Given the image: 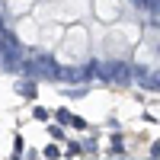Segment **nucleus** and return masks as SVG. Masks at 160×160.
Segmentation results:
<instances>
[{
    "label": "nucleus",
    "instance_id": "f257e3e1",
    "mask_svg": "<svg viewBox=\"0 0 160 160\" xmlns=\"http://www.w3.org/2000/svg\"><path fill=\"white\" fill-rule=\"evenodd\" d=\"M22 74H29V77H55V64H51L48 58H32V61H26L22 64Z\"/></svg>",
    "mask_w": 160,
    "mask_h": 160
},
{
    "label": "nucleus",
    "instance_id": "f03ea898",
    "mask_svg": "<svg viewBox=\"0 0 160 160\" xmlns=\"http://www.w3.org/2000/svg\"><path fill=\"white\" fill-rule=\"evenodd\" d=\"M131 64H125V61H115V64H109V68H106L102 74L106 77H109V80H115V83H128V80H131Z\"/></svg>",
    "mask_w": 160,
    "mask_h": 160
},
{
    "label": "nucleus",
    "instance_id": "7ed1b4c3",
    "mask_svg": "<svg viewBox=\"0 0 160 160\" xmlns=\"http://www.w3.org/2000/svg\"><path fill=\"white\" fill-rule=\"evenodd\" d=\"M16 93L22 99H35V83L32 80H22V83H16Z\"/></svg>",
    "mask_w": 160,
    "mask_h": 160
},
{
    "label": "nucleus",
    "instance_id": "20e7f679",
    "mask_svg": "<svg viewBox=\"0 0 160 160\" xmlns=\"http://www.w3.org/2000/svg\"><path fill=\"white\" fill-rule=\"evenodd\" d=\"M138 77H141V83H144V87L160 90V74H138Z\"/></svg>",
    "mask_w": 160,
    "mask_h": 160
},
{
    "label": "nucleus",
    "instance_id": "39448f33",
    "mask_svg": "<svg viewBox=\"0 0 160 160\" xmlns=\"http://www.w3.org/2000/svg\"><path fill=\"white\" fill-rule=\"evenodd\" d=\"M38 122H48V109H42V106H35V112H32Z\"/></svg>",
    "mask_w": 160,
    "mask_h": 160
},
{
    "label": "nucleus",
    "instance_id": "423d86ee",
    "mask_svg": "<svg viewBox=\"0 0 160 160\" xmlns=\"http://www.w3.org/2000/svg\"><path fill=\"white\" fill-rule=\"evenodd\" d=\"M58 122H64V125H71V112H68V109H61V112H58Z\"/></svg>",
    "mask_w": 160,
    "mask_h": 160
},
{
    "label": "nucleus",
    "instance_id": "0eeeda50",
    "mask_svg": "<svg viewBox=\"0 0 160 160\" xmlns=\"http://www.w3.org/2000/svg\"><path fill=\"white\" fill-rule=\"evenodd\" d=\"M71 125H74V128H87V122H83L80 115H71Z\"/></svg>",
    "mask_w": 160,
    "mask_h": 160
}]
</instances>
